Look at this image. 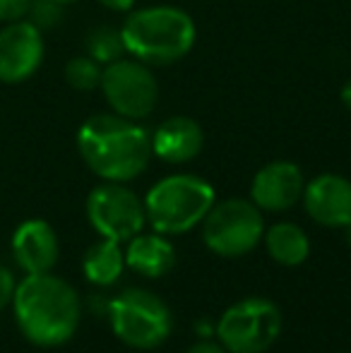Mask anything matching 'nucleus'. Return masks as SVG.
Returning <instances> with one entry per match:
<instances>
[{
  "label": "nucleus",
  "instance_id": "1",
  "mask_svg": "<svg viewBox=\"0 0 351 353\" xmlns=\"http://www.w3.org/2000/svg\"><path fill=\"white\" fill-rule=\"evenodd\" d=\"M77 152L101 181L128 183L147 168L152 135L137 121L118 113H97L77 130Z\"/></svg>",
  "mask_w": 351,
  "mask_h": 353
},
{
  "label": "nucleus",
  "instance_id": "2",
  "mask_svg": "<svg viewBox=\"0 0 351 353\" xmlns=\"http://www.w3.org/2000/svg\"><path fill=\"white\" fill-rule=\"evenodd\" d=\"M14 320L24 339L37 346H61L80 325V298L68 281L53 274H27L14 286Z\"/></svg>",
  "mask_w": 351,
  "mask_h": 353
},
{
  "label": "nucleus",
  "instance_id": "3",
  "mask_svg": "<svg viewBox=\"0 0 351 353\" xmlns=\"http://www.w3.org/2000/svg\"><path fill=\"white\" fill-rule=\"evenodd\" d=\"M126 56L145 65H174L192 51L197 29L192 17L174 5L132 10L121 27Z\"/></svg>",
  "mask_w": 351,
  "mask_h": 353
},
{
  "label": "nucleus",
  "instance_id": "4",
  "mask_svg": "<svg viewBox=\"0 0 351 353\" xmlns=\"http://www.w3.org/2000/svg\"><path fill=\"white\" fill-rule=\"evenodd\" d=\"M214 205V188L200 176L178 173L152 185L145 197L147 221L157 233H185Z\"/></svg>",
  "mask_w": 351,
  "mask_h": 353
},
{
  "label": "nucleus",
  "instance_id": "5",
  "mask_svg": "<svg viewBox=\"0 0 351 353\" xmlns=\"http://www.w3.org/2000/svg\"><path fill=\"white\" fill-rule=\"evenodd\" d=\"M111 327L123 344L132 349H154L171 334V310L147 288H126L108 305Z\"/></svg>",
  "mask_w": 351,
  "mask_h": 353
},
{
  "label": "nucleus",
  "instance_id": "6",
  "mask_svg": "<svg viewBox=\"0 0 351 353\" xmlns=\"http://www.w3.org/2000/svg\"><path fill=\"white\" fill-rule=\"evenodd\" d=\"M99 89L111 111L130 121L152 116L159 103V82L152 68L130 56L103 65Z\"/></svg>",
  "mask_w": 351,
  "mask_h": 353
},
{
  "label": "nucleus",
  "instance_id": "7",
  "mask_svg": "<svg viewBox=\"0 0 351 353\" xmlns=\"http://www.w3.org/2000/svg\"><path fill=\"white\" fill-rule=\"evenodd\" d=\"M202 223L207 248L221 257L245 255L263 238V214L248 200H224L212 205Z\"/></svg>",
  "mask_w": 351,
  "mask_h": 353
},
{
  "label": "nucleus",
  "instance_id": "8",
  "mask_svg": "<svg viewBox=\"0 0 351 353\" xmlns=\"http://www.w3.org/2000/svg\"><path fill=\"white\" fill-rule=\"evenodd\" d=\"M281 315L265 298H245L231 305L219 320V339L231 353H263L277 341Z\"/></svg>",
  "mask_w": 351,
  "mask_h": 353
},
{
  "label": "nucleus",
  "instance_id": "9",
  "mask_svg": "<svg viewBox=\"0 0 351 353\" xmlns=\"http://www.w3.org/2000/svg\"><path fill=\"white\" fill-rule=\"evenodd\" d=\"M87 219L108 241H130L147 221L145 202L123 183L97 185L87 197Z\"/></svg>",
  "mask_w": 351,
  "mask_h": 353
},
{
  "label": "nucleus",
  "instance_id": "10",
  "mask_svg": "<svg viewBox=\"0 0 351 353\" xmlns=\"http://www.w3.org/2000/svg\"><path fill=\"white\" fill-rule=\"evenodd\" d=\"M46 56L43 32L29 19L8 22L0 29V84H22L39 72Z\"/></svg>",
  "mask_w": 351,
  "mask_h": 353
},
{
  "label": "nucleus",
  "instance_id": "11",
  "mask_svg": "<svg viewBox=\"0 0 351 353\" xmlns=\"http://www.w3.org/2000/svg\"><path fill=\"white\" fill-rule=\"evenodd\" d=\"M303 173L294 161H272L255 173L250 197L258 210L284 212L303 197Z\"/></svg>",
  "mask_w": 351,
  "mask_h": 353
},
{
  "label": "nucleus",
  "instance_id": "12",
  "mask_svg": "<svg viewBox=\"0 0 351 353\" xmlns=\"http://www.w3.org/2000/svg\"><path fill=\"white\" fill-rule=\"evenodd\" d=\"M305 212L323 226L351 223V181L337 173H323L303 188Z\"/></svg>",
  "mask_w": 351,
  "mask_h": 353
},
{
  "label": "nucleus",
  "instance_id": "13",
  "mask_svg": "<svg viewBox=\"0 0 351 353\" xmlns=\"http://www.w3.org/2000/svg\"><path fill=\"white\" fill-rule=\"evenodd\" d=\"M12 255L27 274H46L58 262V236L43 219H29L12 233Z\"/></svg>",
  "mask_w": 351,
  "mask_h": 353
},
{
  "label": "nucleus",
  "instance_id": "14",
  "mask_svg": "<svg viewBox=\"0 0 351 353\" xmlns=\"http://www.w3.org/2000/svg\"><path fill=\"white\" fill-rule=\"evenodd\" d=\"M205 132L190 116H171L152 132V154L166 163L192 161L202 152Z\"/></svg>",
  "mask_w": 351,
  "mask_h": 353
},
{
  "label": "nucleus",
  "instance_id": "15",
  "mask_svg": "<svg viewBox=\"0 0 351 353\" xmlns=\"http://www.w3.org/2000/svg\"><path fill=\"white\" fill-rule=\"evenodd\" d=\"M126 265H130L137 274L157 279L176 265V250L166 238L137 233L135 238H130V245L126 250Z\"/></svg>",
  "mask_w": 351,
  "mask_h": 353
},
{
  "label": "nucleus",
  "instance_id": "16",
  "mask_svg": "<svg viewBox=\"0 0 351 353\" xmlns=\"http://www.w3.org/2000/svg\"><path fill=\"white\" fill-rule=\"evenodd\" d=\"M265 243L272 260H277L279 265L286 267H296L301 262H305V257L310 252L308 236L296 223H274L267 231Z\"/></svg>",
  "mask_w": 351,
  "mask_h": 353
},
{
  "label": "nucleus",
  "instance_id": "17",
  "mask_svg": "<svg viewBox=\"0 0 351 353\" xmlns=\"http://www.w3.org/2000/svg\"><path fill=\"white\" fill-rule=\"evenodd\" d=\"M123 265H126V257H123V250L116 241H103L94 243L92 248L85 252V262H82V272L92 283H113L121 276Z\"/></svg>",
  "mask_w": 351,
  "mask_h": 353
},
{
  "label": "nucleus",
  "instance_id": "18",
  "mask_svg": "<svg viewBox=\"0 0 351 353\" xmlns=\"http://www.w3.org/2000/svg\"><path fill=\"white\" fill-rule=\"evenodd\" d=\"M85 53L94 58L101 65L118 61L126 56V46H123L121 29L113 27H94L85 39Z\"/></svg>",
  "mask_w": 351,
  "mask_h": 353
},
{
  "label": "nucleus",
  "instance_id": "19",
  "mask_svg": "<svg viewBox=\"0 0 351 353\" xmlns=\"http://www.w3.org/2000/svg\"><path fill=\"white\" fill-rule=\"evenodd\" d=\"M101 63H97L85 53V56H75L66 63L63 77H66L68 87H72L75 92H94L101 84Z\"/></svg>",
  "mask_w": 351,
  "mask_h": 353
},
{
  "label": "nucleus",
  "instance_id": "20",
  "mask_svg": "<svg viewBox=\"0 0 351 353\" xmlns=\"http://www.w3.org/2000/svg\"><path fill=\"white\" fill-rule=\"evenodd\" d=\"M63 12H66V8L53 3V0H32L29 12L24 19H29V22L37 29H41V32H48V29H56L58 24H61Z\"/></svg>",
  "mask_w": 351,
  "mask_h": 353
},
{
  "label": "nucleus",
  "instance_id": "21",
  "mask_svg": "<svg viewBox=\"0 0 351 353\" xmlns=\"http://www.w3.org/2000/svg\"><path fill=\"white\" fill-rule=\"evenodd\" d=\"M29 5L32 0H0V22H17V19H24L29 12Z\"/></svg>",
  "mask_w": 351,
  "mask_h": 353
},
{
  "label": "nucleus",
  "instance_id": "22",
  "mask_svg": "<svg viewBox=\"0 0 351 353\" xmlns=\"http://www.w3.org/2000/svg\"><path fill=\"white\" fill-rule=\"evenodd\" d=\"M12 296H14V276L8 267L0 265V310L8 303H12Z\"/></svg>",
  "mask_w": 351,
  "mask_h": 353
},
{
  "label": "nucleus",
  "instance_id": "23",
  "mask_svg": "<svg viewBox=\"0 0 351 353\" xmlns=\"http://www.w3.org/2000/svg\"><path fill=\"white\" fill-rule=\"evenodd\" d=\"M99 3L106 10H111V12H130L137 0H99Z\"/></svg>",
  "mask_w": 351,
  "mask_h": 353
},
{
  "label": "nucleus",
  "instance_id": "24",
  "mask_svg": "<svg viewBox=\"0 0 351 353\" xmlns=\"http://www.w3.org/2000/svg\"><path fill=\"white\" fill-rule=\"evenodd\" d=\"M188 353H224V349H219L217 344H212V341H197V344H192Z\"/></svg>",
  "mask_w": 351,
  "mask_h": 353
},
{
  "label": "nucleus",
  "instance_id": "25",
  "mask_svg": "<svg viewBox=\"0 0 351 353\" xmlns=\"http://www.w3.org/2000/svg\"><path fill=\"white\" fill-rule=\"evenodd\" d=\"M339 99H342V103L351 111V77L344 82V87H342V92H339Z\"/></svg>",
  "mask_w": 351,
  "mask_h": 353
},
{
  "label": "nucleus",
  "instance_id": "26",
  "mask_svg": "<svg viewBox=\"0 0 351 353\" xmlns=\"http://www.w3.org/2000/svg\"><path fill=\"white\" fill-rule=\"evenodd\" d=\"M53 3H58V5H63V8H70V5H75V3H80V0H53Z\"/></svg>",
  "mask_w": 351,
  "mask_h": 353
},
{
  "label": "nucleus",
  "instance_id": "27",
  "mask_svg": "<svg viewBox=\"0 0 351 353\" xmlns=\"http://www.w3.org/2000/svg\"><path fill=\"white\" fill-rule=\"evenodd\" d=\"M344 228H347V241H349V245H351V223H347Z\"/></svg>",
  "mask_w": 351,
  "mask_h": 353
}]
</instances>
